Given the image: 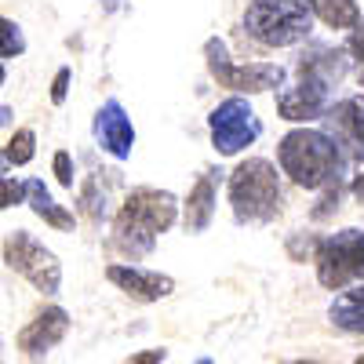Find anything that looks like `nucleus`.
Wrapping results in <instances>:
<instances>
[{
  "instance_id": "1",
  "label": "nucleus",
  "mask_w": 364,
  "mask_h": 364,
  "mask_svg": "<svg viewBox=\"0 0 364 364\" xmlns=\"http://www.w3.org/2000/svg\"><path fill=\"white\" fill-rule=\"evenodd\" d=\"M350 51L310 44L295 63V80L277 87V113L288 124H314L331 106V87L346 77Z\"/></svg>"
},
{
  "instance_id": "2",
  "label": "nucleus",
  "mask_w": 364,
  "mask_h": 364,
  "mask_svg": "<svg viewBox=\"0 0 364 364\" xmlns=\"http://www.w3.org/2000/svg\"><path fill=\"white\" fill-rule=\"evenodd\" d=\"M277 164H281V175H288L302 190L336 186V182H346L350 175V154L343 149V142L331 132L310 128V124L291 128L277 142Z\"/></svg>"
},
{
  "instance_id": "3",
  "label": "nucleus",
  "mask_w": 364,
  "mask_h": 364,
  "mask_svg": "<svg viewBox=\"0 0 364 364\" xmlns=\"http://www.w3.org/2000/svg\"><path fill=\"white\" fill-rule=\"evenodd\" d=\"M178 223V197L171 190L139 186L124 197L113 223V248L142 259L157 248V237Z\"/></svg>"
},
{
  "instance_id": "4",
  "label": "nucleus",
  "mask_w": 364,
  "mask_h": 364,
  "mask_svg": "<svg viewBox=\"0 0 364 364\" xmlns=\"http://www.w3.org/2000/svg\"><path fill=\"white\" fill-rule=\"evenodd\" d=\"M230 208L240 226H266L281 215V171L266 157H248L230 171Z\"/></svg>"
},
{
  "instance_id": "5",
  "label": "nucleus",
  "mask_w": 364,
  "mask_h": 364,
  "mask_svg": "<svg viewBox=\"0 0 364 364\" xmlns=\"http://www.w3.org/2000/svg\"><path fill=\"white\" fill-rule=\"evenodd\" d=\"M317 15L314 0H248L245 33L262 48H295L310 37Z\"/></svg>"
},
{
  "instance_id": "6",
  "label": "nucleus",
  "mask_w": 364,
  "mask_h": 364,
  "mask_svg": "<svg viewBox=\"0 0 364 364\" xmlns=\"http://www.w3.org/2000/svg\"><path fill=\"white\" fill-rule=\"evenodd\" d=\"M314 266H317L321 288H328V291H339L346 284L364 281V230L346 226V230H336L324 240H317Z\"/></svg>"
},
{
  "instance_id": "7",
  "label": "nucleus",
  "mask_w": 364,
  "mask_h": 364,
  "mask_svg": "<svg viewBox=\"0 0 364 364\" xmlns=\"http://www.w3.org/2000/svg\"><path fill=\"white\" fill-rule=\"evenodd\" d=\"M204 63L208 73L219 87H230L233 95H262V91H273L284 84V66L277 63H248L237 66L230 58V48L223 37H208L204 41Z\"/></svg>"
},
{
  "instance_id": "8",
  "label": "nucleus",
  "mask_w": 364,
  "mask_h": 364,
  "mask_svg": "<svg viewBox=\"0 0 364 364\" xmlns=\"http://www.w3.org/2000/svg\"><path fill=\"white\" fill-rule=\"evenodd\" d=\"M4 262H8V269L18 273V277H26L37 291H44V295L63 291V262H58V255L51 248H44L29 230H11L4 237Z\"/></svg>"
},
{
  "instance_id": "9",
  "label": "nucleus",
  "mask_w": 364,
  "mask_h": 364,
  "mask_svg": "<svg viewBox=\"0 0 364 364\" xmlns=\"http://www.w3.org/2000/svg\"><path fill=\"white\" fill-rule=\"evenodd\" d=\"M208 132H211V146H215L219 157H237L259 142L262 120L245 95H230L208 113Z\"/></svg>"
},
{
  "instance_id": "10",
  "label": "nucleus",
  "mask_w": 364,
  "mask_h": 364,
  "mask_svg": "<svg viewBox=\"0 0 364 364\" xmlns=\"http://www.w3.org/2000/svg\"><path fill=\"white\" fill-rule=\"evenodd\" d=\"M91 135L102 146V154H109L113 161H128L135 149V124L117 99H106L99 106L95 120H91Z\"/></svg>"
},
{
  "instance_id": "11",
  "label": "nucleus",
  "mask_w": 364,
  "mask_h": 364,
  "mask_svg": "<svg viewBox=\"0 0 364 364\" xmlns=\"http://www.w3.org/2000/svg\"><path fill=\"white\" fill-rule=\"evenodd\" d=\"M106 281L117 284L128 299L135 302H161L175 291V277L168 273H157V269H142V266H132V262H109L106 266Z\"/></svg>"
},
{
  "instance_id": "12",
  "label": "nucleus",
  "mask_w": 364,
  "mask_h": 364,
  "mask_svg": "<svg viewBox=\"0 0 364 364\" xmlns=\"http://www.w3.org/2000/svg\"><path fill=\"white\" fill-rule=\"evenodd\" d=\"M66 336H70V314L63 306H44L33 321L18 331V350L29 360H41V357H48L58 343H63Z\"/></svg>"
},
{
  "instance_id": "13",
  "label": "nucleus",
  "mask_w": 364,
  "mask_h": 364,
  "mask_svg": "<svg viewBox=\"0 0 364 364\" xmlns=\"http://www.w3.org/2000/svg\"><path fill=\"white\" fill-rule=\"evenodd\" d=\"M328 132L343 142V149L350 154V161H364V99H343L336 106H328L324 113Z\"/></svg>"
},
{
  "instance_id": "14",
  "label": "nucleus",
  "mask_w": 364,
  "mask_h": 364,
  "mask_svg": "<svg viewBox=\"0 0 364 364\" xmlns=\"http://www.w3.org/2000/svg\"><path fill=\"white\" fill-rule=\"evenodd\" d=\"M219 175H223V171H204V175L193 182L186 204H182V226H186V233H204V230L211 226V219H215Z\"/></svg>"
},
{
  "instance_id": "15",
  "label": "nucleus",
  "mask_w": 364,
  "mask_h": 364,
  "mask_svg": "<svg viewBox=\"0 0 364 364\" xmlns=\"http://www.w3.org/2000/svg\"><path fill=\"white\" fill-rule=\"evenodd\" d=\"M328 321L331 328L346 331V336H364V281L336 291V299L328 306Z\"/></svg>"
},
{
  "instance_id": "16",
  "label": "nucleus",
  "mask_w": 364,
  "mask_h": 364,
  "mask_svg": "<svg viewBox=\"0 0 364 364\" xmlns=\"http://www.w3.org/2000/svg\"><path fill=\"white\" fill-rule=\"evenodd\" d=\"M26 200H29V208H33V215L44 219L51 230H73V226H77L73 211L58 204V200L48 193V186H44L41 178H29V182H26Z\"/></svg>"
},
{
  "instance_id": "17",
  "label": "nucleus",
  "mask_w": 364,
  "mask_h": 364,
  "mask_svg": "<svg viewBox=\"0 0 364 364\" xmlns=\"http://www.w3.org/2000/svg\"><path fill=\"white\" fill-rule=\"evenodd\" d=\"M314 15L331 29H357L360 26L357 0H314Z\"/></svg>"
},
{
  "instance_id": "18",
  "label": "nucleus",
  "mask_w": 364,
  "mask_h": 364,
  "mask_svg": "<svg viewBox=\"0 0 364 364\" xmlns=\"http://www.w3.org/2000/svg\"><path fill=\"white\" fill-rule=\"evenodd\" d=\"M4 154H8L11 168H22V164H29V161L37 157V132H33V128H18V132L8 139Z\"/></svg>"
},
{
  "instance_id": "19",
  "label": "nucleus",
  "mask_w": 364,
  "mask_h": 364,
  "mask_svg": "<svg viewBox=\"0 0 364 364\" xmlns=\"http://www.w3.org/2000/svg\"><path fill=\"white\" fill-rule=\"evenodd\" d=\"M26 55V33L22 26L0 15V58H18Z\"/></svg>"
},
{
  "instance_id": "20",
  "label": "nucleus",
  "mask_w": 364,
  "mask_h": 364,
  "mask_svg": "<svg viewBox=\"0 0 364 364\" xmlns=\"http://www.w3.org/2000/svg\"><path fill=\"white\" fill-rule=\"evenodd\" d=\"M80 204H84V211H87L91 223H102V219H106V193L99 197V186H95V182H87V186H84Z\"/></svg>"
},
{
  "instance_id": "21",
  "label": "nucleus",
  "mask_w": 364,
  "mask_h": 364,
  "mask_svg": "<svg viewBox=\"0 0 364 364\" xmlns=\"http://www.w3.org/2000/svg\"><path fill=\"white\" fill-rule=\"evenodd\" d=\"M22 200H26V182L0 175V211H8V208H15Z\"/></svg>"
},
{
  "instance_id": "22",
  "label": "nucleus",
  "mask_w": 364,
  "mask_h": 364,
  "mask_svg": "<svg viewBox=\"0 0 364 364\" xmlns=\"http://www.w3.org/2000/svg\"><path fill=\"white\" fill-rule=\"evenodd\" d=\"M51 171L58 178V186L73 190V157H70V149H58V154L51 157Z\"/></svg>"
},
{
  "instance_id": "23",
  "label": "nucleus",
  "mask_w": 364,
  "mask_h": 364,
  "mask_svg": "<svg viewBox=\"0 0 364 364\" xmlns=\"http://www.w3.org/2000/svg\"><path fill=\"white\" fill-rule=\"evenodd\" d=\"M70 84H73V70L63 66L55 73V80H51V106H63L70 99Z\"/></svg>"
},
{
  "instance_id": "24",
  "label": "nucleus",
  "mask_w": 364,
  "mask_h": 364,
  "mask_svg": "<svg viewBox=\"0 0 364 364\" xmlns=\"http://www.w3.org/2000/svg\"><path fill=\"white\" fill-rule=\"evenodd\" d=\"M128 360L132 364H164L168 360V350H142V353H132Z\"/></svg>"
},
{
  "instance_id": "25",
  "label": "nucleus",
  "mask_w": 364,
  "mask_h": 364,
  "mask_svg": "<svg viewBox=\"0 0 364 364\" xmlns=\"http://www.w3.org/2000/svg\"><path fill=\"white\" fill-rule=\"evenodd\" d=\"M353 58H360V63H364V18H360V26L353 29V33H350V48H346Z\"/></svg>"
},
{
  "instance_id": "26",
  "label": "nucleus",
  "mask_w": 364,
  "mask_h": 364,
  "mask_svg": "<svg viewBox=\"0 0 364 364\" xmlns=\"http://www.w3.org/2000/svg\"><path fill=\"white\" fill-rule=\"evenodd\" d=\"M11 124V106H0V128Z\"/></svg>"
},
{
  "instance_id": "27",
  "label": "nucleus",
  "mask_w": 364,
  "mask_h": 364,
  "mask_svg": "<svg viewBox=\"0 0 364 364\" xmlns=\"http://www.w3.org/2000/svg\"><path fill=\"white\" fill-rule=\"evenodd\" d=\"M8 171H11V161H8L4 149H0V175H8Z\"/></svg>"
},
{
  "instance_id": "28",
  "label": "nucleus",
  "mask_w": 364,
  "mask_h": 364,
  "mask_svg": "<svg viewBox=\"0 0 364 364\" xmlns=\"http://www.w3.org/2000/svg\"><path fill=\"white\" fill-rule=\"evenodd\" d=\"M353 197H357V200H364V175L353 182Z\"/></svg>"
},
{
  "instance_id": "29",
  "label": "nucleus",
  "mask_w": 364,
  "mask_h": 364,
  "mask_svg": "<svg viewBox=\"0 0 364 364\" xmlns=\"http://www.w3.org/2000/svg\"><path fill=\"white\" fill-rule=\"evenodd\" d=\"M4 80H8V70H4V63H0V87H4Z\"/></svg>"
},
{
  "instance_id": "30",
  "label": "nucleus",
  "mask_w": 364,
  "mask_h": 364,
  "mask_svg": "<svg viewBox=\"0 0 364 364\" xmlns=\"http://www.w3.org/2000/svg\"><path fill=\"white\" fill-rule=\"evenodd\" d=\"M357 360H360V364H364V353H360V357H357Z\"/></svg>"
},
{
  "instance_id": "31",
  "label": "nucleus",
  "mask_w": 364,
  "mask_h": 364,
  "mask_svg": "<svg viewBox=\"0 0 364 364\" xmlns=\"http://www.w3.org/2000/svg\"><path fill=\"white\" fill-rule=\"evenodd\" d=\"M360 87H364V73H360Z\"/></svg>"
},
{
  "instance_id": "32",
  "label": "nucleus",
  "mask_w": 364,
  "mask_h": 364,
  "mask_svg": "<svg viewBox=\"0 0 364 364\" xmlns=\"http://www.w3.org/2000/svg\"><path fill=\"white\" fill-rule=\"evenodd\" d=\"M0 346H4V343H0ZM0 357H4V353H0Z\"/></svg>"
}]
</instances>
